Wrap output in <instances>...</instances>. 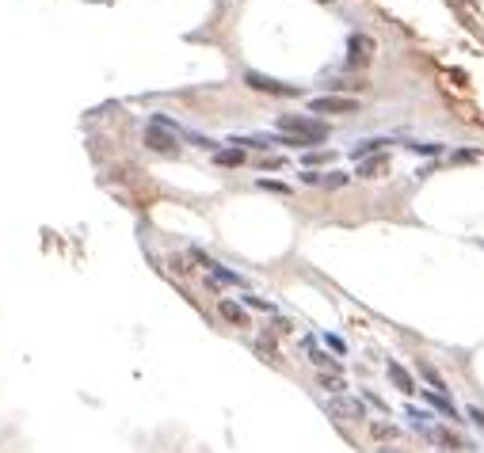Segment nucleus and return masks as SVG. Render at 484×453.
I'll return each mask as SVG.
<instances>
[{
	"mask_svg": "<svg viewBox=\"0 0 484 453\" xmlns=\"http://www.w3.org/2000/svg\"><path fill=\"white\" fill-rule=\"evenodd\" d=\"M233 141H237V149H271V145H279V137L252 134V137H233Z\"/></svg>",
	"mask_w": 484,
	"mask_h": 453,
	"instance_id": "9b49d317",
	"label": "nucleus"
},
{
	"mask_svg": "<svg viewBox=\"0 0 484 453\" xmlns=\"http://www.w3.org/2000/svg\"><path fill=\"white\" fill-rule=\"evenodd\" d=\"M419 374H423V381L431 385L435 392H442V388H446V381H442V374L431 366V362H423V358H419Z\"/></svg>",
	"mask_w": 484,
	"mask_h": 453,
	"instance_id": "4468645a",
	"label": "nucleus"
},
{
	"mask_svg": "<svg viewBox=\"0 0 484 453\" xmlns=\"http://www.w3.org/2000/svg\"><path fill=\"white\" fill-rule=\"evenodd\" d=\"M385 145V137H370V141H362V145H354V160H366L374 149H382Z\"/></svg>",
	"mask_w": 484,
	"mask_h": 453,
	"instance_id": "dca6fc26",
	"label": "nucleus"
},
{
	"mask_svg": "<svg viewBox=\"0 0 484 453\" xmlns=\"http://www.w3.org/2000/svg\"><path fill=\"white\" fill-rule=\"evenodd\" d=\"M244 84H248V88H256V92H267V95H294V92H297L294 84L271 80V77H263V72H256V69H248V72H244Z\"/></svg>",
	"mask_w": 484,
	"mask_h": 453,
	"instance_id": "20e7f679",
	"label": "nucleus"
},
{
	"mask_svg": "<svg viewBox=\"0 0 484 453\" xmlns=\"http://www.w3.org/2000/svg\"><path fill=\"white\" fill-rule=\"evenodd\" d=\"M214 160H217V168H240L244 164V149H217Z\"/></svg>",
	"mask_w": 484,
	"mask_h": 453,
	"instance_id": "ddd939ff",
	"label": "nucleus"
},
{
	"mask_svg": "<svg viewBox=\"0 0 484 453\" xmlns=\"http://www.w3.org/2000/svg\"><path fill=\"white\" fill-rule=\"evenodd\" d=\"M309 111H320V115H354L359 100H351V95H317L309 103Z\"/></svg>",
	"mask_w": 484,
	"mask_h": 453,
	"instance_id": "7ed1b4c3",
	"label": "nucleus"
},
{
	"mask_svg": "<svg viewBox=\"0 0 484 453\" xmlns=\"http://www.w3.org/2000/svg\"><path fill=\"white\" fill-rule=\"evenodd\" d=\"M469 419H473L477 427H484V411H481V408H469Z\"/></svg>",
	"mask_w": 484,
	"mask_h": 453,
	"instance_id": "b1692460",
	"label": "nucleus"
},
{
	"mask_svg": "<svg viewBox=\"0 0 484 453\" xmlns=\"http://www.w3.org/2000/svg\"><path fill=\"white\" fill-rule=\"evenodd\" d=\"M320 385H325L328 392H343V377L340 374H325V377H320Z\"/></svg>",
	"mask_w": 484,
	"mask_h": 453,
	"instance_id": "6ab92c4d",
	"label": "nucleus"
},
{
	"mask_svg": "<svg viewBox=\"0 0 484 453\" xmlns=\"http://www.w3.org/2000/svg\"><path fill=\"white\" fill-rule=\"evenodd\" d=\"M217 312H221V317L229 320V324H237V328H244V324H248V312L240 309L237 301H229V297H221V305H217Z\"/></svg>",
	"mask_w": 484,
	"mask_h": 453,
	"instance_id": "9d476101",
	"label": "nucleus"
},
{
	"mask_svg": "<svg viewBox=\"0 0 484 453\" xmlns=\"http://www.w3.org/2000/svg\"><path fill=\"white\" fill-rule=\"evenodd\" d=\"M385 374H389V381L397 385L405 396H412V392H416V381H412V374H408V369L400 366V362H389V366H385Z\"/></svg>",
	"mask_w": 484,
	"mask_h": 453,
	"instance_id": "1a4fd4ad",
	"label": "nucleus"
},
{
	"mask_svg": "<svg viewBox=\"0 0 484 453\" xmlns=\"http://www.w3.org/2000/svg\"><path fill=\"white\" fill-rule=\"evenodd\" d=\"M385 168H389V157H385V152L366 157V160H359V180H377V175H385Z\"/></svg>",
	"mask_w": 484,
	"mask_h": 453,
	"instance_id": "6e6552de",
	"label": "nucleus"
},
{
	"mask_svg": "<svg viewBox=\"0 0 484 453\" xmlns=\"http://www.w3.org/2000/svg\"><path fill=\"white\" fill-rule=\"evenodd\" d=\"M423 434L431 442H439L442 450H450V453H458V450H469V442L462 438V434H454L450 427H423Z\"/></svg>",
	"mask_w": 484,
	"mask_h": 453,
	"instance_id": "39448f33",
	"label": "nucleus"
},
{
	"mask_svg": "<svg viewBox=\"0 0 484 453\" xmlns=\"http://www.w3.org/2000/svg\"><path fill=\"white\" fill-rule=\"evenodd\" d=\"M328 160H332V152H325V149H320V152H305V164H328Z\"/></svg>",
	"mask_w": 484,
	"mask_h": 453,
	"instance_id": "412c9836",
	"label": "nucleus"
},
{
	"mask_svg": "<svg viewBox=\"0 0 484 453\" xmlns=\"http://www.w3.org/2000/svg\"><path fill=\"white\" fill-rule=\"evenodd\" d=\"M347 65H354V69H359V65H366L370 58H374V38L370 35H351V42H347Z\"/></svg>",
	"mask_w": 484,
	"mask_h": 453,
	"instance_id": "423d86ee",
	"label": "nucleus"
},
{
	"mask_svg": "<svg viewBox=\"0 0 484 453\" xmlns=\"http://www.w3.org/2000/svg\"><path fill=\"white\" fill-rule=\"evenodd\" d=\"M172 129H175V122H168V118H153L149 122V129H145V145H149L153 152H164V157H172L180 145H175V137H172Z\"/></svg>",
	"mask_w": 484,
	"mask_h": 453,
	"instance_id": "f03ea898",
	"label": "nucleus"
},
{
	"mask_svg": "<svg viewBox=\"0 0 484 453\" xmlns=\"http://www.w3.org/2000/svg\"><path fill=\"white\" fill-rule=\"evenodd\" d=\"M328 347H332V351H340V354H343V339H340V335H328Z\"/></svg>",
	"mask_w": 484,
	"mask_h": 453,
	"instance_id": "393cba45",
	"label": "nucleus"
},
{
	"mask_svg": "<svg viewBox=\"0 0 484 453\" xmlns=\"http://www.w3.org/2000/svg\"><path fill=\"white\" fill-rule=\"evenodd\" d=\"M370 434H374V438L377 442H393V438H397V427H393V423H374V427H370Z\"/></svg>",
	"mask_w": 484,
	"mask_h": 453,
	"instance_id": "2eb2a0df",
	"label": "nucleus"
},
{
	"mask_svg": "<svg viewBox=\"0 0 484 453\" xmlns=\"http://www.w3.org/2000/svg\"><path fill=\"white\" fill-rule=\"evenodd\" d=\"M217 282H225V286H244V278H240V274H233V271H225L221 263L210 267V286H217Z\"/></svg>",
	"mask_w": 484,
	"mask_h": 453,
	"instance_id": "f8f14e48",
	"label": "nucleus"
},
{
	"mask_svg": "<svg viewBox=\"0 0 484 453\" xmlns=\"http://www.w3.org/2000/svg\"><path fill=\"white\" fill-rule=\"evenodd\" d=\"M244 305H248V309H263V312H275V305H271V301H263V297H252V294H244Z\"/></svg>",
	"mask_w": 484,
	"mask_h": 453,
	"instance_id": "aec40b11",
	"label": "nucleus"
},
{
	"mask_svg": "<svg viewBox=\"0 0 484 453\" xmlns=\"http://www.w3.org/2000/svg\"><path fill=\"white\" fill-rule=\"evenodd\" d=\"M260 187H263V191H275V194H290L286 183H275V180H260Z\"/></svg>",
	"mask_w": 484,
	"mask_h": 453,
	"instance_id": "4be33fe9",
	"label": "nucleus"
},
{
	"mask_svg": "<svg viewBox=\"0 0 484 453\" xmlns=\"http://www.w3.org/2000/svg\"><path fill=\"white\" fill-rule=\"evenodd\" d=\"M279 129H286L290 137H302L309 149L328 137V122H320V118H305V115H282L279 118Z\"/></svg>",
	"mask_w": 484,
	"mask_h": 453,
	"instance_id": "f257e3e1",
	"label": "nucleus"
},
{
	"mask_svg": "<svg viewBox=\"0 0 484 453\" xmlns=\"http://www.w3.org/2000/svg\"><path fill=\"white\" fill-rule=\"evenodd\" d=\"M320 183H325V187H343V183H347V175H325Z\"/></svg>",
	"mask_w": 484,
	"mask_h": 453,
	"instance_id": "5701e85b",
	"label": "nucleus"
},
{
	"mask_svg": "<svg viewBox=\"0 0 484 453\" xmlns=\"http://www.w3.org/2000/svg\"><path fill=\"white\" fill-rule=\"evenodd\" d=\"M328 411H332L336 419H362V415H366L362 400H354V396H336V400L328 404Z\"/></svg>",
	"mask_w": 484,
	"mask_h": 453,
	"instance_id": "0eeeda50",
	"label": "nucleus"
},
{
	"mask_svg": "<svg viewBox=\"0 0 484 453\" xmlns=\"http://www.w3.org/2000/svg\"><path fill=\"white\" fill-rule=\"evenodd\" d=\"M427 400H431L435 408L442 411V415H450V419H462V415H458V411H454V404L446 400V396H439V392H427Z\"/></svg>",
	"mask_w": 484,
	"mask_h": 453,
	"instance_id": "f3484780",
	"label": "nucleus"
},
{
	"mask_svg": "<svg viewBox=\"0 0 484 453\" xmlns=\"http://www.w3.org/2000/svg\"><path fill=\"white\" fill-rule=\"evenodd\" d=\"M309 358H313V362H317V366H320V369H325V374H336V369H340V362H336V358H332V354H325V351H313V354H309Z\"/></svg>",
	"mask_w": 484,
	"mask_h": 453,
	"instance_id": "a211bd4d",
	"label": "nucleus"
}]
</instances>
